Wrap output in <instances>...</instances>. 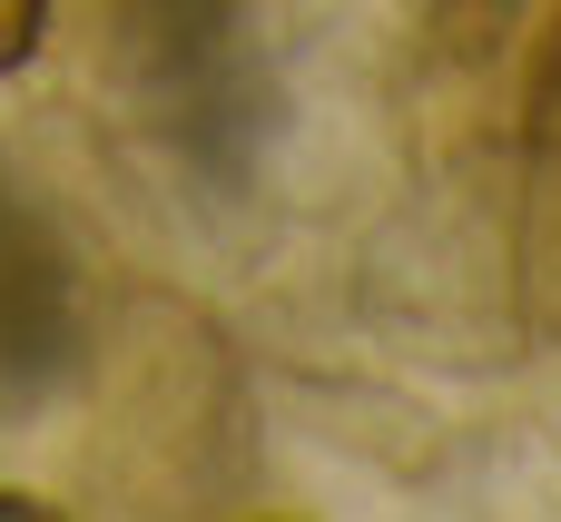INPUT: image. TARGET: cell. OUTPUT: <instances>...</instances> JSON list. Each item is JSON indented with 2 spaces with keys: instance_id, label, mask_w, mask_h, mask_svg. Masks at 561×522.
Wrapping results in <instances>:
<instances>
[{
  "instance_id": "6da1fadb",
  "label": "cell",
  "mask_w": 561,
  "mask_h": 522,
  "mask_svg": "<svg viewBox=\"0 0 561 522\" xmlns=\"http://www.w3.org/2000/svg\"><path fill=\"white\" fill-rule=\"evenodd\" d=\"M39 30H49V0H0V79L39 49Z\"/></svg>"
}]
</instances>
